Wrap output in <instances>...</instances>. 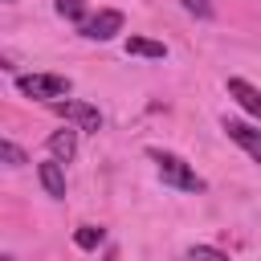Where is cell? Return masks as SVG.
Wrapping results in <instances>:
<instances>
[{
  "label": "cell",
  "instance_id": "1",
  "mask_svg": "<svg viewBox=\"0 0 261 261\" xmlns=\"http://www.w3.org/2000/svg\"><path fill=\"white\" fill-rule=\"evenodd\" d=\"M151 159H155L159 179H163L167 188H179V192H204V188H208V184H204L179 155H171V151H151Z\"/></svg>",
  "mask_w": 261,
  "mask_h": 261
},
{
  "label": "cell",
  "instance_id": "2",
  "mask_svg": "<svg viewBox=\"0 0 261 261\" xmlns=\"http://www.w3.org/2000/svg\"><path fill=\"white\" fill-rule=\"evenodd\" d=\"M16 90L53 106L69 94V77H61V73H24V77H16Z\"/></svg>",
  "mask_w": 261,
  "mask_h": 261
},
{
  "label": "cell",
  "instance_id": "3",
  "mask_svg": "<svg viewBox=\"0 0 261 261\" xmlns=\"http://www.w3.org/2000/svg\"><path fill=\"white\" fill-rule=\"evenodd\" d=\"M53 114H61L65 122H77L82 130H98V126H102V114H98L94 106H86V102H73V98L53 102Z\"/></svg>",
  "mask_w": 261,
  "mask_h": 261
},
{
  "label": "cell",
  "instance_id": "4",
  "mask_svg": "<svg viewBox=\"0 0 261 261\" xmlns=\"http://www.w3.org/2000/svg\"><path fill=\"white\" fill-rule=\"evenodd\" d=\"M114 33H122V12L118 8H102L98 16H90L82 24V37H90V41H110Z\"/></svg>",
  "mask_w": 261,
  "mask_h": 261
},
{
  "label": "cell",
  "instance_id": "5",
  "mask_svg": "<svg viewBox=\"0 0 261 261\" xmlns=\"http://www.w3.org/2000/svg\"><path fill=\"white\" fill-rule=\"evenodd\" d=\"M224 135L261 163V130H257V126H249V122H241V118H224Z\"/></svg>",
  "mask_w": 261,
  "mask_h": 261
},
{
  "label": "cell",
  "instance_id": "6",
  "mask_svg": "<svg viewBox=\"0 0 261 261\" xmlns=\"http://www.w3.org/2000/svg\"><path fill=\"white\" fill-rule=\"evenodd\" d=\"M228 98H237L253 118H261V90H257L253 82H245V77H228Z\"/></svg>",
  "mask_w": 261,
  "mask_h": 261
},
{
  "label": "cell",
  "instance_id": "7",
  "mask_svg": "<svg viewBox=\"0 0 261 261\" xmlns=\"http://www.w3.org/2000/svg\"><path fill=\"white\" fill-rule=\"evenodd\" d=\"M37 175H41V188H45L53 200H65V171H61V159H45V163L37 167Z\"/></svg>",
  "mask_w": 261,
  "mask_h": 261
},
{
  "label": "cell",
  "instance_id": "8",
  "mask_svg": "<svg viewBox=\"0 0 261 261\" xmlns=\"http://www.w3.org/2000/svg\"><path fill=\"white\" fill-rule=\"evenodd\" d=\"M126 53H135V57H151V61H163V57H167V45H163V41H151V37H126Z\"/></svg>",
  "mask_w": 261,
  "mask_h": 261
},
{
  "label": "cell",
  "instance_id": "9",
  "mask_svg": "<svg viewBox=\"0 0 261 261\" xmlns=\"http://www.w3.org/2000/svg\"><path fill=\"white\" fill-rule=\"evenodd\" d=\"M49 151H53V159L69 163L73 151H77V130H53V135H49Z\"/></svg>",
  "mask_w": 261,
  "mask_h": 261
},
{
  "label": "cell",
  "instance_id": "10",
  "mask_svg": "<svg viewBox=\"0 0 261 261\" xmlns=\"http://www.w3.org/2000/svg\"><path fill=\"white\" fill-rule=\"evenodd\" d=\"M73 241H77V249H98V245H102V228H98V224H82V228L73 232Z\"/></svg>",
  "mask_w": 261,
  "mask_h": 261
},
{
  "label": "cell",
  "instance_id": "11",
  "mask_svg": "<svg viewBox=\"0 0 261 261\" xmlns=\"http://www.w3.org/2000/svg\"><path fill=\"white\" fill-rule=\"evenodd\" d=\"M188 261H228L224 249H212V245H192L188 249Z\"/></svg>",
  "mask_w": 261,
  "mask_h": 261
},
{
  "label": "cell",
  "instance_id": "12",
  "mask_svg": "<svg viewBox=\"0 0 261 261\" xmlns=\"http://www.w3.org/2000/svg\"><path fill=\"white\" fill-rule=\"evenodd\" d=\"M0 159H4L8 167H20V163H29V159H24V151H20L12 139H4V143H0Z\"/></svg>",
  "mask_w": 261,
  "mask_h": 261
},
{
  "label": "cell",
  "instance_id": "13",
  "mask_svg": "<svg viewBox=\"0 0 261 261\" xmlns=\"http://www.w3.org/2000/svg\"><path fill=\"white\" fill-rule=\"evenodd\" d=\"M57 12L65 16V20H82L86 16V0H57ZM86 24V20H82Z\"/></svg>",
  "mask_w": 261,
  "mask_h": 261
},
{
  "label": "cell",
  "instance_id": "14",
  "mask_svg": "<svg viewBox=\"0 0 261 261\" xmlns=\"http://www.w3.org/2000/svg\"><path fill=\"white\" fill-rule=\"evenodd\" d=\"M184 8H188L192 16H200V20L212 16V0H184Z\"/></svg>",
  "mask_w": 261,
  "mask_h": 261
},
{
  "label": "cell",
  "instance_id": "15",
  "mask_svg": "<svg viewBox=\"0 0 261 261\" xmlns=\"http://www.w3.org/2000/svg\"><path fill=\"white\" fill-rule=\"evenodd\" d=\"M0 261H16V257H0Z\"/></svg>",
  "mask_w": 261,
  "mask_h": 261
}]
</instances>
